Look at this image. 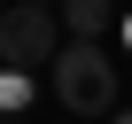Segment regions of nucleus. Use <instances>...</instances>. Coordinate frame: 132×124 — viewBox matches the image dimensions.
Returning <instances> with one entry per match:
<instances>
[{
	"mask_svg": "<svg viewBox=\"0 0 132 124\" xmlns=\"http://www.w3.org/2000/svg\"><path fill=\"white\" fill-rule=\"evenodd\" d=\"M0 109H8V116L31 109V70H8V78H0Z\"/></svg>",
	"mask_w": 132,
	"mask_h": 124,
	"instance_id": "obj_4",
	"label": "nucleus"
},
{
	"mask_svg": "<svg viewBox=\"0 0 132 124\" xmlns=\"http://www.w3.org/2000/svg\"><path fill=\"white\" fill-rule=\"evenodd\" d=\"M47 8H62V0H47Z\"/></svg>",
	"mask_w": 132,
	"mask_h": 124,
	"instance_id": "obj_6",
	"label": "nucleus"
},
{
	"mask_svg": "<svg viewBox=\"0 0 132 124\" xmlns=\"http://www.w3.org/2000/svg\"><path fill=\"white\" fill-rule=\"evenodd\" d=\"M117 23V0H62V31L70 39H109Z\"/></svg>",
	"mask_w": 132,
	"mask_h": 124,
	"instance_id": "obj_3",
	"label": "nucleus"
},
{
	"mask_svg": "<svg viewBox=\"0 0 132 124\" xmlns=\"http://www.w3.org/2000/svg\"><path fill=\"white\" fill-rule=\"evenodd\" d=\"M54 101L70 109V116H117V62L101 39H70L54 54V70H47Z\"/></svg>",
	"mask_w": 132,
	"mask_h": 124,
	"instance_id": "obj_1",
	"label": "nucleus"
},
{
	"mask_svg": "<svg viewBox=\"0 0 132 124\" xmlns=\"http://www.w3.org/2000/svg\"><path fill=\"white\" fill-rule=\"evenodd\" d=\"M109 124H132V109H117V116H109Z\"/></svg>",
	"mask_w": 132,
	"mask_h": 124,
	"instance_id": "obj_5",
	"label": "nucleus"
},
{
	"mask_svg": "<svg viewBox=\"0 0 132 124\" xmlns=\"http://www.w3.org/2000/svg\"><path fill=\"white\" fill-rule=\"evenodd\" d=\"M62 47H70L62 8H47V0H8V16H0V54H8V70H54Z\"/></svg>",
	"mask_w": 132,
	"mask_h": 124,
	"instance_id": "obj_2",
	"label": "nucleus"
}]
</instances>
